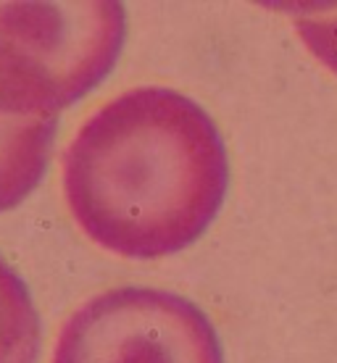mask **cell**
<instances>
[{"label": "cell", "mask_w": 337, "mask_h": 363, "mask_svg": "<svg viewBox=\"0 0 337 363\" xmlns=\"http://www.w3.org/2000/svg\"><path fill=\"white\" fill-rule=\"evenodd\" d=\"M229 161L214 118L172 87H135L98 108L64 155L74 221L109 253L155 261L219 216Z\"/></svg>", "instance_id": "cell-1"}, {"label": "cell", "mask_w": 337, "mask_h": 363, "mask_svg": "<svg viewBox=\"0 0 337 363\" xmlns=\"http://www.w3.org/2000/svg\"><path fill=\"white\" fill-rule=\"evenodd\" d=\"M127 37L121 3H0V113L58 116L116 66Z\"/></svg>", "instance_id": "cell-2"}, {"label": "cell", "mask_w": 337, "mask_h": 363, "mask_svg": "<svg viewBox=\"0 0 337 363\" xmlns=\"http://www.w3.org/2000/svg\"><path fill=\"white\" fill-rule=\"evenodd\" d=\"M53 363H224V353L192 300L153 287H118L87 300L66 321Z\"/></svg>", "instance_id": "cell-3"}, {"label": "cell", "mask_w": 337, "mask_h": 363, "mask_svg": "<svg viewBox=\"0 0 337 363\" xmlns=\"http://www.w3.org/2000/svg\"><path fill=\"white\" fill-rule=\"evenodd\" d=\"M58 118H16L0 113V213L16 208L43 182Z\"/></svg>", "instance_id": "cell-4"}, {"label": "cell", "mask_w": 337, "mask_h": 363, "mask_svg": "<svg viewBox=\"0 0 337 363\" xmlns=\"http://www.w3.org/2000/svg\"><path fill=\"white\" fill-rule=\"evenodd\" d=\"M43 324L24 279L0 255V363H37Z\"/></svg>", "instance_id": "cell-5"}, {"label": "cell", "mask_w": 337, "mask_h": 363, "mask_svg": "<svg viewBox=\"0 0 337 363\" xmlns=\"http://www.w3.org/2000/svg\"><path fill=\"white\" fill-rule=\"evenodd\" d=\"M295 29L309 50L337 74V6L327 11H303L295 16Z\"/></svg>", "instance_id": "cell-6"}]
</instances>
